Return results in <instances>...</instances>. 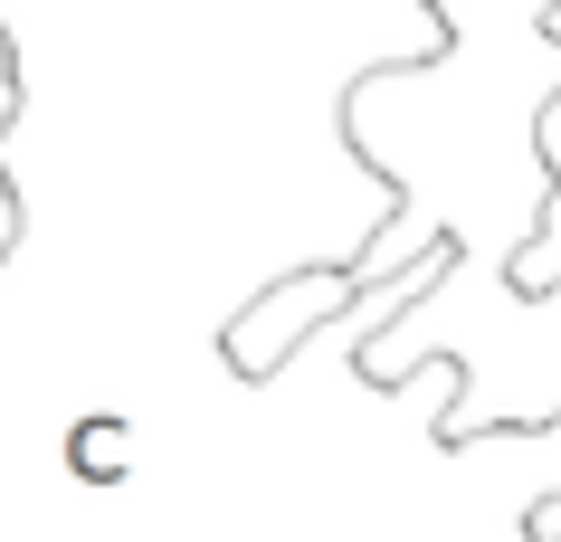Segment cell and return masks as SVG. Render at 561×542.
<instances>
[{
  "label": "cell",
  "mask_w": 561,
  "mask_h": 542,
  "mask_svg": "<svg viewBox=\"0 0 561 542\" xmlns=\"http://www.w3.org/2000/svg\"><path fill=\"white\" fill-rule=\"evenodd\" d=\"M447 257V247H438ZM419 361H457V391L438 400V448H467L485 428H542L561 419V276L514 286L495 276L485 296H438L419 286L362 333L353 371L371 391H400Z\"/></svg>",
  "instance_id": "obj_1"
},
{
  "label": "cell",
  "mask_w": 561,
  "mask_h": 542,
  "mask_svg": "<svg viewBox=\"0 0 561 542\" xmlns=\"http://www.w3.org/2000/svg\"><path fill=\"white\" fill-rule=\"evenodd\" d=\"M67 476L115 495V485L134 476V419H124V410H95V419H77V428H67Z\"/></svg>",
  "instance_id": "obj_2"
},
{
  "label": "cell",
  "mask_w": 561,
  "mask_h": 542,
  "mask_svg": "<svg viewBox=\"0 0 561 542\" xmlns=\"http://www.w3.org/2000/svg\"><path fill=\"white\" fill-rule=\"evenodd\" d=\"M10 115H20V38H10V20H0V143H10ZM20 239H30V200H20L10 152H0V267L20 257Z\"/></svg>",
  "instance_id": "obj_3"
}]
</instances>
